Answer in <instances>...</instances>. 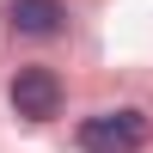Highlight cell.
Masks as SVG:
<instances>
[{
  "label": "cell",
  "instance_id": "6da1fadb",
  "mask_svg": "<svg viewBox=\"0 0 153 153\" xmlns=\"http://www.w3.org/2000/svg\"><path fill=\"white\" fill-rule=\"evenodd\" d=\"M80 147L86 153H141L147 147V117L141 110H98L80 123Z\"/></svg>",
  "mask_w": 153,
  "mask_h": 153
},
{
  "label": "cell",
  "instance_id": "7a4b0ae2",
  "mask_svg": "<svg viewBox=\"0 0 153 153\" xmlns=\"http://www.w3.org/2000/svg\"><path fill=\"white\" fill-rule=\"evenodd\" d=\"M12 110L31 123H49L61 110V80L49 68H19V80H12Z\"/></svg>",
  "mask_w": 153,
  "mask_h": 153
},
{
  "label": "cell",
  "instance_id": "3957f363",
  "mask_svg": "<svg viewBox=\"0 0 153 153\" xmlns=\"http://www.w3.org/2000/svg\"><path fill=\"white\" fill-rule=\"evenodd\" d=\"M6 12H12V25H19L25 37H55L61 31V0H6Z\"/></svg>",
  "mask_w": 153,
  "mask_h": 153
}]
</instances>
